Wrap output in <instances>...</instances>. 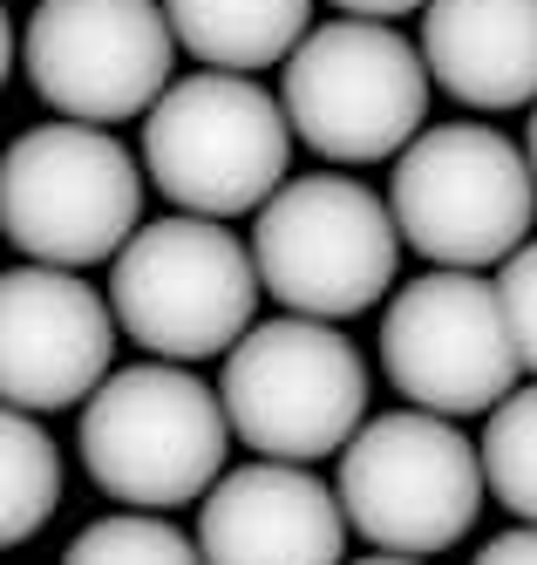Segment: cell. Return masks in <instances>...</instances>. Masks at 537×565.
I'll list each match as a JSON object with an SVG mask.
<instances>
[{"label": "cell", "mask_w": 537, "mask_h": 565, "mask_svg": "<svg viewBox=\"0 0 537 565\" xmlns=\"http://www.w3.org/2000/svg\"><path fill=\"white\" fill-rule=\"evenodd\" d=\"M436 75L422 49L388 21H320L279 75L293 137L334 164H382L422 137Z\"/></svg>", "instance_id": "cell-7"}, {"label": "cell", "mask_w": 537, "mask_h": 565, "mask_svg": "<svg viewBox=\"0 0 537 565\" xmlns=\"http://www.w3.org/2000/svg\"><path fill=\"white\" fill-rule=\"evenodd\" d=\"M82 470L130 511H178L204 504L232 457L225 395L204 388L184 361H137L116 369L82 402Z\"/></svg>", "instance_id": "cell-1"}, {"label": "cell", "mask_w": 537, "mask_h": 565, "mask_svg": "<svg viewBox=\"0 0 537 565\" xmlns=\"http://www.w3.org/2000/svg\"><path fill=\"white\" fill-rule=\"evenodd\" d=\"M163 0H41L28 14V83L62 124H130L178 83Z\"/></svg>", "instance_id": "cell-11"}, {"label": "cell", "mask_w": 537, "mask_h": 565, "mask_svg": "<svg viewBox=\"0 0 537 565\" xmlns=\"http://www.w3.org/2000/svg\"><path fill=\"white\" fill-rule=\"evenodd\" d=\"M422 62L463 109L537 103V0H429Z\"/></svg>", "instance_id": "cell-14"}, {"label": "cell", "mask_w": 537, "mask_h": 565, "mask_svg": "<svg viewBox=\"0 0 537 565\" xmlns=\"http://www.w3.org/2000/svg\"><path fill=\"white\" fill-rule=\"evenodd\" d=\"M524 150H530V171H537V103H530V130H524Z\"/></svg>", "instance_id": "cell-23"}, {"label": "cell", "mask_w": 537, "mask_h": 565, "mask_svg": "<svg viewBox=\"0 0 537 565\" xmlns=\"http://www.w3.org/2000/svg\"><path fill=\"white\" fill-rule=\"evenodd\" d=\"M382 369L408 395V409H429L449 423L490 416L497 402H511L524 354L497 279L436 266L395 287L382 313Z\"/></svg>", "instance_id": "cell-10"}, {"label": "cell", "mask_w": 537, "mask_h": 565, "mask_svg": "<svg viewBox=\"0 0 537 565\" xmlns=\"http://www.w3.org/2000/svg\"><path fill=\"white\" fill-rule=\"evenodd\" d=\"M225 416L253 457L320 463L367 429V361L334 320L279 313L225 354Z\"/></svg>", "instance_id": "cell-5"}, {"label": "cell", "mask_w": 537, "mask_h": 565, "mask_svg": "<svg viewBox=\"0 0 537 565\" xmlns=\"http://www.w3.org/2000/svg\"><path fill=\"white\" fill-rule=\"evenodd\" d=\"M62 565H204L197 539L178 532L171 518L157 511H116V518H96L68 539Z\"/></svg>", "instance_id": "cell-18"}, {"label": "cell", "mask_w": 537, "mask_h": 565, "mask_svg": "<svg viewBox=\"0 0 537 565\" xmlns=\"http://www.w3.org/2000/svg\"><path fill=\"white\" fill-rule=\"evenodd\" d=\"M143 171L191 218L266 212L293 184V116L253 75H178L143 116Z\"/></svg>", "instance_id": "cell-3"}, {"label": "cell", "mask_w": 537, "mask_h": 565, "mask_svg": "<svg viewBox=\"0 0 537 565\" xmlns=\"http://www.w3.org/2000/svg\"><path fill=\"white\" fill-rule=\"evenodd\" d=\"M334 8L354 21H401V14H422L429 0H334Z\"/></svg>", "instance_id": "cell-21"}, {"label": "cell", "mask_w": 537, "mask_h": 565, "mask_svg": "<svg viewBox=\"0 0 537 565\" xmlns=\"http://www.w3.org/2000/svg\"><path fill=\"white\" fill-rule=\"evenodd\" d=\"M388 205L408 253H422L429 266L483 273L530 246L524 232L537 218V171L530 150H517L504 130L442 124L395 157Z\"/></svg>", "instance_id": "cell-8"}, {"label": "cell", "mask_w": 537, "mask_h": 565, "mask_svg": "<svg viewBox=\"0 0 537 565\" xmlns=\"http://www.w3.org/2000/svg\"><path fill=\"white\" fill-rule=\"evenodd\" d=\"M354 565H422V558H401V552H375V558H354Z\"/></svg>", "instance_id": "cell-22"}, {"label": "cell", "mask_w": 537, "mask_h": 565, "mask_svg": "<svg viewBox=\"0 0 537 565\" xmlns=\"http://www.w3.org/2000/svg\"><path fill=\"white\" fill-rule=\"evenodd\" d=\"M497 294H504V313H511V334H517L524 369L537 375V238L497 266Z\"/></svg>", "instance_id": "cell-19"}, {"label": "cell", "mask_w": 537, "mask_h": 565, "mask_svg": "<svg viewBox=\"0 0 537 565\" xmlns=\"http://www.w3.org/2000/svg\"><path fill=\"white\" fill-rule=\"evenodd\" d=\"M163 14L178 28V49L225 75L286 68L313 34V0H163Z\"/></svg>", "instance_id": "cell-15"}, {"label": "cell", "mask_w": 537, "mask_h": 565, "mask_svg": "<svg viewBox=\"0 0 537 565\" xmlns=\"http://www.w3.org/2000/svg\"><path fill=\"white\" fill-rule=\"evenodd\" d=\"M401 225L382 191H367L341 171L293 178L253 218V259L266 279V300L307 320H354L382 294H395L401 273Z\"/></svg>", "instance_id": "cell-6"}, {"label": "cell", "mask_w": 537, "mask_h": 565, "mask_svg": "<svg viewBox=\"0 0 537 565\" xmlns=\"http://www.w3.org/2000/svg\"><path fill=\"white\" fill-rule=\"evenodd\" d=\"M347 504L307 463H238L197 504L204 565H347Z\"/></svg>", "instance_id": "cell-13"}, {"label": "cell", "mask_w": 537, "mask_h": 565, "mask_svg": "<svg viewBox=\"0 0 537 565\" xmlns=\"http://www.w3.org/2000/svg\"><path fill=\"white\" fill-rule=\"evenodd\" d=\"M62 504V457H55V436L41 429L28 409L0 416V539L28 545L41 524L55 518Z\"/></svg>", "instance_id": "cell-16"}, {"label": "cell", "mask_w": 537, "mask_h": 565, "mask_svg": "<svg viewBox=\"0 0 537 565\" xmlns=\"http://www.w3.org/2000/svg\"><path fill=\"white\" fill-rule=\"evenodd\" d=\"M116 307L82 273L14 266L0 279V395L8 409H75L116 369Z\"/></svg>", "instance_id": "cell-12"}, {"label": "cell", "mask_w": 537, "mask_h": 565, "mask_svg": "<svg viewBox=\"0 0 537 565\" xmlns=\"http://www.w3.org/2000/svg\"><path fill=\"white\" fill-rule=\"evenodd\" d=\"M470 565H537V524H511V532H497Z\"/></svg>", "instance_id": "cell-20"}, {"label": "cell", "mask_w": 537, "mask_h": 565, "mask_svg": "<svg viewBox=\"0 0 537 565\" xmlns=\"http://www.w3.org/2000/svg\"><path fill=\"white\" fill-rule=\"evenodd\" d=\"M334 491L347 504V524L375 552L436 558L463 545L490 477H483V450L449 416L388 409L341 450Z\"/></svg>", "instance_id": "cell-9"}, {"label": "cell", "mask_w": 537, "mask_h": 565, "mask_svg": "<svg viewBox=\"0 0 537 565\" xmlns=\"http://www.w3.org/2000/svg\"><path fill=\"white\" fill-rule=\"evenodd\" d=\"M476 450H483L490 498L517 511V524H537V382L490 409Z\"/></svg>", "instance_id": "cell-17"}, {"label": "cell", "mask_w": 537, "mask_h": 565, "mask_svg": "<svg viewBox=\"0 0 537 565\" xmlns=\"http://www.w3.org/2000/svg\"><path fill=\"white\" fill-rule=\"evenodd\" d=\"M137 157L96 124H41L8 143L0 164V225L28 266L89 273L143 232Z\"/></svg>", "instance_id": "cell-4"}, {"label": "cell", "mask_w": 537, "mask_h": 565, "mask_svg": "<svg viewBox=\"0 0 537 565\" xmlns=\"http://www.w3.org/2000/svg\"><path fill=\"white\" fill-rule=\"evenodd\" d=\"M259 259L238 232H225V218L171 212L109 259V307L122 334L157 361H184V369L232 354L259 328Z\"/></svg>", "instance_id": "cell-2"}]
</instances>
